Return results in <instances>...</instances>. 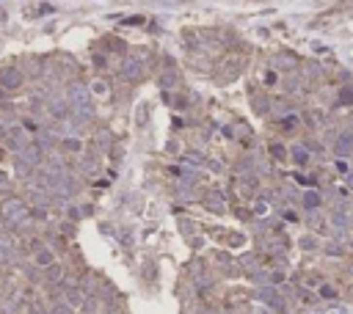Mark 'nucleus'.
<instances>
[{
  "mask_svg": "<svg viewBox=\"0 0 353 314\" xmlns=\"http://www.w3.org/2000/svg\"><path fill=\"white\" fill-rule=\"evenodd\" d=\"M243 66H246V61L237 58V55H229V58L221 64V72H218V83H232L237 77L243 75Z\"/></svg>",
  "mask_w": 353,
  "mask_h": 314,
  "instance_id": "f257e3e1",
  "label": "nucleus"
},
{
  "mask_svg": "<svg viewBox=\"0 0 353 314\" xmlns=\"http://www.w3.org/2000/svg\"><path fill=\"white\" fill-rule=\"evenodd\" d=\"M3 221L6 223H19V221H25L28 218V207L19 198H9V201H3Z\"/></svg>",
  "mask_w": 353,
  "mask_h": 314,
  "instance_id": "f03ea898",
  "label": "nucleus"
},
{
  "mask_svg": "<svg viewBox=\"0 0 353 314\" xmlns=\"http://www.w3.org/2000/svg\"><path fill=\"white\" fill-rule=\"evenodd\" d=\"M334 154L342 160V157H351L353 154V132L351 130H342V132H336L334 138Z\"/></svg>",
  "mask_w": 353,
  "mask_h": 314,
  "instance_id": "7ed1b4c3",
  "label": "nucleus"
},
{
  "mask_svg": "<svg viewBox=\"0 0 353 314\" xmlns=\"http://www.w3.org/2000/svg\"><path fill=\"white\" fill-rule=\"evenodd\" d=\"M0 85H3V88H19V85H22V72H19V69H14V66H6L3 69V72H0Z\"/></svg>",
  "mask_w": 353,
  "mask_h": 314,
  "instance_id": "20e7f679",
  "label": "nucleus"
},
{
  "mask_svg": "<svg viewBox=\"0 0 353 314\" xmlns=\"http://www.w3.org/2000/svg\"><path fill=\"white\" fill-rule=\"evenodd\" d=\"M121 75H124V80H141L144 77V69H141V61H135V58H130V61H124V66H121Z\"/></svg>",
  "mask_w": 353,
  "mask_h": 314,
  "instance_id": "39448f33",
  "label": "nucleus"
},
{
  "mask_svg": "<svg viewBox=\"0 0 353 314\" xmlns=\"http://www.w3.org/2000/svg\"><path fill=\"white\" fill-rule=\"evenodd\" d=\"M290 157H293L295 165H309V149L301 144H295L293 149H290Z\"/></svg>",
  "mask_w": 353,
  "mask_h": 314,
  "instance_id": "423d86ee",
  "label": "nucleus"
},
{
  "mask_svg": "<svg viewBox=\"0 0 353 314\" xmlns=\"http://www.w3.org/2000/svg\"><path fill=\"white\" fill-rule=\"evenodd\" d=\"M34 262L39 264V267H50V264H55V256H52L50 248H39L34 256Z\"/></svg>",
  "mask_w": 353,
  "mask_h": 314,
  "instance_id": "0eeeda50",
  "label": "nucleus"
},
{
  "mask_svg": "<svg viewBox=\"0 0 353 314\" xmlns=\"http://www.w3.org/2000/svg\"><path fill=\"white\" fill-rule=\"evenodd\" d=\"M157 83H160V88H177V83H180V75L177 72H163V75L157 77Z\"/></svg>",
  "mask_w": 353,
  "mask_h": 314,
  "instance_id": "6e6552de",
  "label": "nucleus"
},
{
  "mask_svg": "<svg viewBox=\"0 0 353 314\" xmlns=\"http://www.w3.org/2000/svg\"><path fill=\"white\" fill-rule=\"evenodd\" d=\"M83 303H86L83 292H78V289H69V292H67V306H69V309H80Z\"/></svg>",
  "mask_w": 353,
  "mask_h": 314,
  "instance_id": "1a4fd4ad",
  "label": "nucleus"
},
{
  "mask_svg": "<svg viewBox=\"0 0 353 314\" xmlns=\"http://www.w3.org/2000/svg\"><path fill=\"white\" fill-rule=\"evenodd\" d=\"M303 207H306V210H318L320 207V193L318 190H306V193H303Z\"/></svg>",
  "mask_w": 353,
  "mask_h": 314,
  "instance_id": "9d476101",
  "label": "nucleus"
},
{
  "mask_svg": "<svg viewBox=\"0 0 353 314\" xmlns=\"http://www.w3.org/2000/svg\"><path fill=\"white\" fill-rule=\"evenodd\" d=\"M259 297H262V300H268L270 306H282V300H279V295H276V289H270V287L259 289Z\"/></svg>",
  "mask_w": 353,
  "mask_h": 314,
  "instance_id": "9b49d317",
  "label": "nucleus"
},
{
  "mask_svg": "<svg viewBox=\"0 0 353 314\" xmlns=\"http://www.w3.org/2000/svg\"><path fill=\"white\" fill-rule=\"evenodd\" d=\"M147 121H149V108H147V105H138L135 124H138V127H147Z\"/></svg>",
  "mask_w": 353,
  "mask_h": 314,
  "instance_id": "f8f14e48",
  "label": "nucleus"
},
{
  "mask_svg": "<svg viewBox=\"0 0 353 314\" xmlns=\"http://www.w3.org/2000/svg\"><path fill=\"white\" fill-rule=\"evenodd\" d=\"M204 207L207 210H213V213H224V198H204Z\"/></svg>",
  "mask_w": 353,
  "mask_h": 314,
  "instance_id": "ddd939ff",
  "label": "nucleus"
},
{
  "mask_svg": "<svg viewBox=\"0 0 353 314\" xmlns=\"http://www.w3.org/2000/svg\"><path fill=\"white\" fill-rule=\"evenodd\" d=\"M282 127H285L287 132H293V130L298 127V119H295L293 113H290V116H285V119H282Z\"/></svg>",
  "mask_w": 353,
  "mask_h": 314,
  "instance_id": "4468645a",
  "label": "nucleus"
},
{
  "mask_svg": "<svg viewBox=\"0 0 353 314\" xmlns=\"http://www.w3.org/2000/svg\"><path fill=\"white\" fill-rule=\"evenodd\" d=\"M52 116H58V119L69 116V105H64V102H58V105H52Z\"/></svg>",
  "mask_w": 353,
  "mask_h": 314,
  "instance_id": "2eb2a0df",
  "label": "nucleus"
},
{
  "mask_svg": "<svg viewBox=\"0 0 353 314\" xmlns=\"http://www.w3.org/2000/svg\"><path fill=\"white\" fill-rule=\"evenodd\" d=\"M254 105H257V113H268V108H270V99H259V97H254Z\"/></svg>",
  "mask_w": 353,
  "mask_h": 314,
  "instance_id": "dca6fc26",
  "label": "nucleus"
},
{
  "mask_svg": "<svg viewBox=\"0 0 353 314\" xmlns=\"http://www.w3.org/2000/svg\"><path fill=\"white\" fill-rule=\"evenodd\" d=\"M64 149H69V152H80V141H75V138H64Z\"/></svg>",
  "mask_w": 353,
  "mask_h": 314,
  "instance_id": "f3484780",
  "label": "nucleus"
},
{
  "mask_svg": "<svg viewBox=\"0 0 353 314\" xmlns=\"http://www.w3.org/2000/svg\"><path fill=\"white\" fill-rule=\"evenodd\" d=\"M270 152H273L276 160H285V157H287V152H285V146H282V144H273V146H270Z\"/></svg>",
  "mask_w": 353,
  "mask_h": 314,
  "instance_id": "a211bd4d",
  "label": "nucleus"
},
{
  "mask_svg": "<svg viewBox=\"0 0 353 314\" xmlns=\"http://www.w3.org/2000/svg\"><path fill=\"white\" fill-rule=\"evenodd\" d=\"M326 254L328 256H339V254H342V246H339V243H328V246H326Z\"/></svg>",
  "mask_w": 353,
  "mask_h": 314,
  "instance_id": "6ab92c4d",
  "label": "nucleus"
},
{
  "mask_svg": "<svg viewBox=\"0 0 353 314\" xmlns=\"http://www.w3.org/2000/svg\"><path fill=\"white\" fill-rule=\"evenodd\" d=\"M315 246H318V243H315V237H303L301 240V248H306V251H312Z\"/></svg>",
  "mask_w": 353,
  "mask_h": 314,
  "instance_id": "aec40b11",
  "label": "nucleus"
},
{
  "mask_svg": "<svg viewBox=\"0 0 353 314\" xmlns=\"http://www.w3.org/2000/svg\"><path fill=\"white\" fill-rule=\"evenodd\" d=\"M52 314H72V309H69L67 303H58L55 309H52Z\"/></svg>",
  "mask_w": 353,
  "mask_h": 314,
  "instance_id": "412c9836",
  "label": "nucleus"
},
{
  "mask_svg": "<svg viewBox=\"0 0 353 314\" xmlns=\"http://www.w3.org/2000/svg\"><path fill=\"white\" fill-rule=\"evenodd\" d=\"M108 91V83H105V80H97L94 83V94H105Z\"/></svg>",
  "mask_w": 353,
  "mask_h": 314,
  "instance_id": "4be33fe9",
  "label": "nucleus"
},
{
  "mask_svg": "<svg viewBox=\"0 0 353 314\" xmlns=\"http://www.w3.org/2000/svg\"><path fill=\"white\" fill-rule=\"evenodd\" d=\"M339 102H353V88H345V91L339 94Z\"/></svg>",
  "mask_w": 353,
  "mask_h": 314,
  "instance_id": "5701e85b",
  "label": "nucleus"
},
{
  "mask_svg": "<svg viewBox=\"0 0 353 314\" xmlns=\"http://www.w3.org/2000/svg\"><path fill=\"white\" fill-rule=\"evenodd\" d=\"M320 295H323V297H336V292L331 287H320Z\"/></svg>",
  "mask_w": 353,
  "mask_h": 314,
  "instance_id": "b1692460",
  "label": "nucleus"
},
{
  "mask_svg": "<svg viewBox=\"0 0 353 314\" xmlns=\"http://www.w3.org/2000/svg\"><path fill=\"white\" fill-rule=\"evenodd\" d=\"M254 213H257V215H262V213H268V204H265V201H259V204H257V207H254Z\"/></svg>",
  "mask_w": 353,
  "mask_h": 314,
  "instance_id": "393cba45",
  "label": "nucleus"
},
{
  "mask_svg": "<svg viewBox=\"0 0 353 314\" xmlns=\"http://www.w3.org/2000/svg\"><path fill=\"white\" fill-rule=\"evenodd\" d=\"M285 221H298V218H295L293 210H285Z\"/></svg>",
  "mask_w": 353,
  "mask_h": 314,
  "instance_id": "a878e982",
  "label": "nucleus"
},
{
  "mask_svg": "<svg viewBox=\"0 0 353 314\" xmlns=\"http://www.w3.org/2000/svg\"><path fill=\"white\" fill-rule=\"evenodd\" d=\"M97 66H100V69H105V66H108V64H105V55H97Z\"/></svg>",
  "mask_w": 353,
  "mask_h": 314,
  "instance_id": "bb28decb",
  "label": "nucleus"
},
{
  "mask_svg": "<svg viewBox=\"0 0 353 314\" xmlns=\"http://www.w3.org/2000/svg\"><path fill=\"white\" fill-rule=\"evenodd\" d=\"M348 246H351V251H353V240H351V243H348Z\"/></svg>",
  "mask_w": 353,
  "mask_h": 314,
  "instance_id": "cd10ccee",
  "label": "nucleus"
},
{
  "mask_svg": "<svg viewBox=\"0 0 353 314\" xmlns=\"http://www.w3.org/2000/svg\"><path fill=\"white\" fill-rule=\"evenodd\" d=\"M351 276H353V264H351Z\"/></svg>",
  "mask_w": 353,
  "mask_h": 314,
  "instance_id": "c85d7f7f",
  "label": "nucleus"
}]
</instances>
